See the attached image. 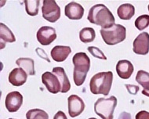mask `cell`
I'll return each mask as SVG.
<instances>
[{"label":"cell","instance_id":"6da1fadb","mask_svg":"<svg viewBox=\"0 0 149 119\" xmlns=\"http://www.w3.org/2000/svg\"><path fill=\"white\" fill-rule=\"evenodd\" d=\"M87 19L91 24L99 25L103 29L110 28L116 24L113 14L104 4H97L90 8Z\"/></svg>","mask_w":149,"mask_h":119},{"label":"cell","instance_id":"7a4b0ae2","mask_svg":"<svg viewBox=\"0 0 149 119\" xmlns=\"http://www.w3.org/2000/svg\"><path fill=\"white\" fill-rule=\"evenodd\" d=\"M74 64L73 78L74 84L77 86H82L86 78L90 68V59L85 53H77L72 58Z\"/></svg>","mask_w":149,"mask_h":119},{"label":"cell","instance_id":"3957f363","mask_svg":"<svg viewBox=\"0 0 149 119\" xmlns=\"http://www.w3.org/2000/svg\"><path fill=\"white\" fill-rule=\"evenodd\" d=\"M112 80L113 73L111 71L96 74L90 79V92L94 95L102 94L104 96H108L111 88Z\"/></svg>","mask_w":149,"mask_h":119},{"label":"cell","instance_id":"277c9868","mask_svg":"<svg viewBox=\"0 0 149 119\" xmlns=\"http://www.w3.org/2000/svg\"><path fill=\"white\" fill-rule=\"evenodd\" d=\"M100 35L106 44L114 46L126 39V29L123 25L116 24L110 28L100 29Z\"/></svg>","mask_w":149,"mask_h":119},{"label":"cell","instance_id":"5b68a950","mask_svg":"<svg viewBox=\"0 0 149 119\" xmlns=\"http://www.w3.org/2000/svg\"><path fill=\"white\" fill-rule=\"evenodd\" d=\"M117 105L116 96L109 98H99L94 104L95 113L102 119H113V113Z\"/></svg>","mask_w":149,"mask_h":119},{"label":"cell","instance_id":"8992f818","mask_svg":"<svg viewBox=\"0 0 149 119\" xmlns=\"http://www.w3.org/2000/svg\"><path fill=\"white\" fill-rule=\"evenodd\" d=\"M42 12L43 18L51 23L58 21L61 17V9L54 0H44Z\"/></svg>","mask_w":149,"mask_h":119},{"label":"cell","instance_id":"52a82bcc","mask_svg":"<svg viewBox=\"0 0 149 119\" xmlns=\"http://www.w3.org/2000/svg\"><path fill=\"white\" fill-rule=\"evenodd\" d=\"M37 40L42 46L50 45L57 39L56 30L49 26L42 27L37 32Z\"/></svg>","mask_w":149,"mask_h":119},{"label":"cell","instance_id":"ba28073f","mask_svg":"<svg viewBox=\"0 0 149 119\" xmlns=\"http://www.w3.org/2000/svg\"><path fill=\"white\" fill-rule=\"evenodd\" d=\"M42 82L46 86L47 90L53 94L61 91V85L56 75L51 72H45L42 75Z\"/></svg>","mask_w":149,"mask_h":119},{"label":"cell","instance_id":"9c48e42d","mask_svg":"<svg viewBox=\"0 0 149 119\" xmlns=\"http://www.w3.org/2000/svg\"><path fill=\"white\" fill-rule=\"evenodd\" d=\"M133 50L136 54L147 55L149 52V34L142 32L134 39Z\"/></svg>","mask_w":149,"mask_h":119},{"label":"cell","instance_id":"30bf717a","mask_svg":"<svg viewBox=\"0 0 149 119\" xmlns=\"http://www.w3.org/2000/svg\"><path fill=\"white\" fill-rule=\"evenodd\" d=\"M23 104V96L17 91L8 93L6 97L5 105L7 111L10 113L17 111Z\"/></svg>","mask_w":149,"mask_h":119},{"label":"cell","instance_id":"8fae6325","mask_svg":"<svg viewBox=\"0 0 149 119\" xmlns=\"http://www.w3.org/2000/svg\"><path fill=\"white\" fill-rule=\"evenodd\" d=\"M68 114L70 117L75 118L82 114L85 109V104L79 96L72 95L68 98Z\"/></svg>","mask_w":149,"mask_h":119},{"label":"cell","instance_id":"7c38bea8","mask_svg":"<svg viewBox=\"0 0 149 119\" xmlns=\"http://www.w3.org/2000/svg\"><path fill=\"white\" fill-rule=\"evenodd\" d=\"M64 14L70 20H80L84 14V9L75 2H72L64 8Z\"/></svg>","mask_w":149,"mask_h":119},{"label":"cell","instance_id":"4fadbf2b","mask_svg":"<svg viewBox=\"0 0 149 119\" xmlns=\"http://www.w3.org/2000/svg\"><path fill=\"white\" fill-rule=\"evenodd\" d=\"M134 70V65L127 59H121L116 64V72L123 79H128L130 78Z\"/></svg>","mask_w":149,"mask_h":119},{"label":"cell","instance_id":"5bb4252c","mask_svg":"<svg viewBox=\"0 0 149 119\" xmlns=\"http://www.w3.org/2000/svg\"><path fill=\"white\" fill-rule=\"evenodd\" d=\"M28 74L21 68H14L9 75V82L14 86H21L26 82Z\"/></svg>","mask_w":149,"mask_h":119},{"label":"cell","instance_id":"9a60e30c","mask_svg":"<svg viewBox=\"0 0 149 119\" xmlns=\"http://www.w3.org/2000/svg\"><path fill=\"white\" fill-rule=\"evenodd\" d=\"M72 52V49L69 46H56L51 50V57L56 62H63L67 59L68 57Z\"/></svg>","mask_w":149,"mask_h":119},{"label":"cell","instance_id":"2e32d148","mask_svg":"<svg viewBox=\"0 0 149 119\" xmlns=\"http://www.w3.org/2000/svg\"><path fill=\"white\" fill-rule=\"evenodd\" d=\"M53 74H54L58 78L60 83L61 85V93H68L70 90V89H71V83H70L69 79L68 78L64 68L61 67H54L53 68Z\"/></svg>","mask_w":149,"mask_h":119},{"label":"cell","instance_id":"e0dca14e","mask_svg":"<svg viewBox=\"0 0 149 119\" xmlns=\"http://www.w3.org/2000/svg\"><path fill=\"white\" fill-rule=\"evenodd\" d=\"M117 14L118 17L122 20H130L135 14V8L130 3L122 4L117 10Z\"/></svg>","mask_w":149,"mask_h":119},{"label":"cell","instance_id":"ac0fdd59","mask_svg":"<svg viewBox=\"0 0 149 119\" xmlns=\"http://www.w3.org/2000/svg\"><path fill=\"white\" fill-rule=\"evenodd\" d=\"M136 81L144 88L142 94L149 97V73L145 71H138L136 75Z\"/></svg>","mask_w":149,"mask_h":119},{"label":"cell","instance_id":"d6986e66","mask_svg":"<svg viewBox=\"0 0 149 119\" xmlns=\"http://www.w3.org/2000/svg\"><path fill=\"white\" fill-rule=\"evenodd\" d=\"M16 64L29 75H36L35 63L31 58H19L16 60Z\"/></svg>","mask_w":149,"mask_h":119},{"label":"cell","instance_id":"ffe728a7","mask_svg":"<svg viewBox=\"0 0 149 119\" xmlns=\"http://www.w3.org/2000/svg\"><path fill=\"white\" fill-rule=\"evenodd\" d=\"M0 38L1 42H14L16 38L11 30L8 28L5 24H0Z\"/></svg>","mask_w":149,"mask_h":119},{"label":"cell","instance_id":"44dd1931","mask_svg":"<svg viewBox=\"0 0 149 119\" xmlns=\"http://www.w3.org/2000/svg\"><path fill=\"white\" fill-rule=\"evenodd\" d=\"M96 33L94 29L92 28H84L79 32V39L84 43H89L94 41Z\"/></svg>","mask_w":149,"mask_h":119},{"label":"cell","instance_id":"7402d4cb","mask_svg":"<svg viewBox=\"0 0 149 119\" xmlns=\"http://www.w3.org/2000/svg\"><path fill=\"white\" fill-rule=\"evenodd\" d=\"M25 5V10L27 13L30 16H36L39 13V6L40 1L39 0H25L24 1Z\"/></svg>","mask_w":149,"mask_h":119},{"label":"cell","instance_id":"603a6c76","mask_svg":"<svg viewBox=\"0 0 149 119\" xmlns=\"http://www.w3.org/2000/svg\"><path fill=\"white\" fill-rule=\"evenodd\" d=\"M27 119H49V115L41 109H31L26 113Z\"/></svg>","mask_w":149,"mask_h":119},{"label":"cell","instance_id":"cb8c5ba5","mask_svg":"<svg viewBox=\"0 0 149 119\" xmlns=\"http://www.w3.org/2000/svg\"><path fill=\"white\" fill-rule=\"evenodd\" d=\"M134 24L139 31H143L147 28L149 25V15L144 14V15L138 17L136 19Z\"/></svg>","mask_w":149,"mask_h":119},{"label":"cell","instance_id":"d4e9b609","mask_svg":"<svg viewBox=\"0 0 149 119\" xmlns=\"http://www.w3.org/2000/svg\"><path fill=\"white\" fill-rule=\"evenodd\" d=\"M87 49L93 57H96V58H98V59H104V60L107 59V57H105L104 53L99 48H97V47L89 46Z\"/></svg>","mask_w":149,"mask_h":119},{"label":"cell","instance_id":"484cf974","mask_svg":"<svg viewBox=\"0 0 149 119\" xmlns=\"http://www.w3.org/2000/svg\"><path fill=\"white\" fill-rule=\"evenodd\" d=\"M126 87L127 89V90L130 94L132 95H136L137 92L139 91V87L136 86H134V85H126Z\"/></svg>","mask_w":149,"mask_h":119},{"label":"cell","instance_id":"4316f807","mask_svg":"<svg viewBox=\"0 0 149 119\" xmlns=\"http://www.w3.org/2000/svg\"><path fill=\"white\" fill-rule=\"evenodd\" d=\"M135 119H149V112L145 111H139L136 114Z\"/></svg>","mask_w":149,"mask_h":119},{"label":"cell","instance_id":"83f0119b","mask_svg":"<svg viewBox=\"0 0 149 119\" xmlns=\"http://www.w3.org/2000/svg\"><path fill=\"white\" fill-rule=\"evenodd\" d=\"M54 119H68L66 114H64V112L61 111H59L56 113V114L54 115Z\"/></svg>","mask_w":149,"mask_h":119},{"label":"cell","instance_id":"f1b7e54d","mask_svg":"<svg viewBox=\"0 0 149 119\" xmlns=\"http://www.w3.org/2000/svg\"><path fill=\"white\" fill-rule=\"evenodd\" d=\"M118 119H131V115L126 112H123L118 117Z\"/></svg>","mask_w":149,"mask_h":119},{"label":"cell","instance_id":"f546056e","mask_svg":"<svg viewBox=\"0 0 149 119\" xmlns=\"http://www.w3.org/2000/svg\"><path fill=\"white\" fill-rule=\"evenodd\" d=\"M89 119H97V118H90Z\"/></svg>","mask_w":149,"mask_h":119},{"label":"cell","instance_id":"4dcf8cb0","mask_svg":"<svg viewBox=\"0 0 149 119\" xmlns=\"http://www.w3.org/2000/svg\"><path fill=\"white\" fill-rule=\"evenodd\" d=\"M148 11H149V5H148Z\"/></svg>","mask_w":149,"mask_h":119},{"label":"cell","instance_id":"1f68e13d","mask_svg":"<svg viewBox=\"0 0 149 119\" xmlns=\"http://www.w3.org/2000/svg\"><path fill=\"white\" fill-rule=\"evenodd\" d=\"M9 119H13V118H9Z\"/></svg>","mask_w":149,"mask_h":119}]
</instances>
